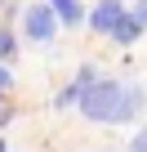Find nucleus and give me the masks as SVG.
Masks as SVG:
<instances>
[{"label": "nucleus", "mask_w": 147, "mask_h": 152, "mask_svg": "<svg viewBox=\"0 0 147 152\" xmlns=\"http://www.w3.org/2000/svg\"><path fill=\"white\" fill-rule=\"evenodd\" d=\"M125 18V0H103V5L89 14V27L94 31H103V36H112V27Z\"/></svg>", "instance_id": "3"}, {"label": "nucleus", "mask_w": 147, "mask_h": 152, "mask_svg": "<svg viewBox=\"0 0 147 152\" xmlns=\"http://www.w3.org/2000/svg\"><path fill=\"white\" fill-rule=\"evenodd\" d=\"M49 5V14L58 18V23H67V27H76L80 18H85V9H80V0H45Z\"/></svg>", "instance_id": "4"}, {"label": "nucleus", "mask_w": 147, "mask_h": 152, "mask_svg": "<svg viewBox=\"0 0 147 152\" xmlns=\"http://www.w3.org/2000/svg\"><path fill=\"white\" fill-rule=\"evenodd\" d=\"M0 152H9V143H5V139H0Z\"/></svg>", "instance_id": "10"}, {"label": "nucleus", "mask_w": 147, "mask_h": 152, "mask_svg": "<svg viewBox=\"0 0 147 152\" xmlns=\"http://www.w3.org/2000/svg\"><path fill=\"white\" fill-rule=\"evenodd\" d=\"M22 23H27V36H31L36 45H49V40L58 36V18L49 14V5H31Z\"/></svg>", "instance_id": "2"}, {"label": "nucleus", "mask_w": 147, "mask_h": 152, "mask_svg": "<svg viewBox=\"0 0 147 152\" xmlns=\"http://www.w3.org/2000/svg\"><path fill=\"white\" fill-rule=\"evenodd\" d=\"M14 49H18V40H14V36H9V31H0V58H9V54H14Z\"/></svg>", "instance_id": "6"}, {"label": "nucleus", "mask_w": 147, "mask_h": 152, "mask_svg": "<svg viewBox=\"0 0 147 152\" xmlns=\"http://www.w3.org/2000/svg\"><path fill=\"white\" fill-rule=\"evenodd\" d=\"M76 103H80V112H85L89 121H98V125H125V121L138 116L143 90H138L134 81H94V85H85V90L76 94Z\"/></svg>", "instance_id": "1"}, {"label": "nucleus", "mask_w": 147, "mask_h": 152, "mask_svg": "<svg viewBox=\"0 0 147 152\" xmlns=\"http://www.w3.org/2000/svg\"><path fill=\"white\" fill-rule=\"evenodd\" d=\"M134 18H138V23L147 27V0H138V9H134Z\"/></svg>", "instance_id": "9"}, {"label": "nucleus", "mask_w": 147, "mask_h": 152, "mask_svg": "<svg viewBox=\"0 0 147 152\" xmlns=\"http://www.w3.org/2000/svg\"><path fill=\"white\" fill-rule=\"evenodd\" d=\"M138 31H143V23H138L134 14H125V18L112 27V40H120V45H134V40H138Z\"/></svg>", "instance_id": "5"}, {"label": "nucleus", "mask_w": 147, "mask_h": 152, "mask_svg": "<svg viewBox=\"0 0 147 152\" xmlns=\"http://www.w3.org/2000/svg\"><path fill=\"white\" fill-rule=\"evenodd\" d=\"M0 90H14V72L9 67H0Z\"/></svg>", "instance_id": "8"}, {"label": "nucleus", "mask_w": 147, "mask_h": 152, "mask_svg": "<svg viewBox=\"0 0 147 152\" xmlns=\"http://www.w3.org/2000/svg\"><path fill=\"white\" fill-rule=\"evenodd\" d=\"M129 152H147V130H138V134H134V143H129Z\"/></svg>", "instance_id": "7"}]
</instances>
